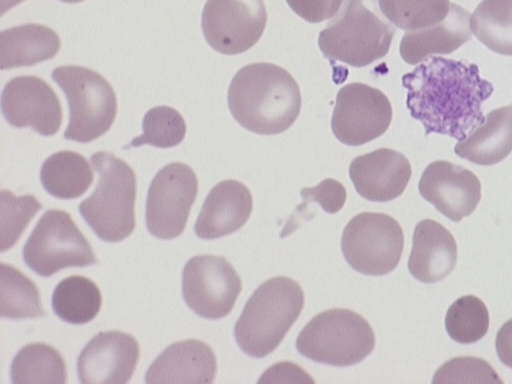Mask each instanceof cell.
<instances>
[{"label": "cell", "mask_w": 512, "mask_h": 384, "mask_svg": "<svg viewBox=\"0 0 512 384\" xmlns=\"http://www.w3.org/2000/svg\"><path fill=\"white\" fill-rule=\"evenodd\" d=\"M479 72L475 63L431 55L402 76L406 107L426 136L460 141L484 121L482 104L494 88Z\"/></svg>", "instance_id": "1"}, {"label": "cell", "mask_w": 512, "mask_h": 384, "mask_svg": "<svg viewBox=\"0 0 512 384\" xmlns=\"http://www.w3.org/2000/svg\"><path fill=\"white\" fill-rule=\"evenodd\" d=\"M227 101L233 118L260 135L284 132L301 110L296 80L284 68L266 62L242 67L230 82Z\"/></svg>", "instance_id": "2"}, {"label": "cell", "mask_w": 512, "mask_h": 384, "mask_svg": "<svg viewBox=\"0 0 512 384\" xmlns=\"http://www.w3.org/2000/svg\"><path fill=\"white\" fill-rule=\"evenodd\" d=\"M394 34L378 0H342L320 31L318 46L330 61L364 67L388 53Z\"/></svg>", "instance_id": "3"}, {"label": "cell", "mask_w": 512, "mask_h": 384, "mask_svg": "<svg viewBox=\"0 0 512 384\" xmlns=\"http://www.w3.org/2000/svg\"><path fill=\"white\" fill-rule=\"evenodd\" d=\"M304 293L293 279L277 276L263 282L249 298L234 328L247 355L262 358L273 352L300 315Z\"/></svg>", "instance_id": "4"}, {"label": "cell", "mask_w": 512, "mask_h": 384, "mask_svg": "<svg viewBox=\"0 0 512 384\" xmlns=\"http://www.w3.org/2000/svg\"><path fill=\"white\" fill-rule=\"evenodd\" d=\"M90 160L99 181L91 196L79 204V212L100 239L121 241L135 228V173L109 152H96Z\"/></svg>", "instance_id": "5"}, {"label": "cell", "mask_w": 512, "mask_h": 384, "mask_svg": "<svg viewBox=\"0 0 512 384\" xmlns=\"http://www.w3.org/2000/svg\"><path fill=\"white\" fill-rule=\"evenodd\" d=\"M375 334L360 314L333 308L314 316L299 333L296 348L318 363L346 367L359 363L374 349Z\"/></svg>", "instance_id": "6"}, {"label": "cell", "mask_w": 512, "mask_h": 384, "mask_svg": "<svg viewBox=\"0 0 512 384\" xmlns=\"http://www.w3.org/2000/svg\"><path fill=\"white\" fill-rule=\"evenodd\" d=\"M51 76L68 101L69 123L64 132L67 140L88 143L110 129L117 113V99L103 76L82 66H60Z\"/></svg>", "instance_id": "7"}, {"label": "cell", "mask_w": 512, "mask_h": 384, "mask_svg": "<svg viewBox=\"0 0 512 384\" xmlns=\"http://www.w3.org/2000/svg\"><path fill=\"white\" fill-rule=\"evenodd\" d=\"M28 267L49 277L67 267H84L97 263L92 247L71 216L51 209L39 219L23 247Z\"/></svg>", "instance_id": "8"}, {"label": "cell", "mask_w": 512, "mask_h": 384, "mask_svg": "<svg viewBox=\"0 0 512 384\" xmlns=\"http://www.w3.org/2000/svg\"><path fill=\"white\" fill-rule=\"evenodd\" d=\"M404 246L400 224L391 216L362 212L345 226L341 248L347 263L357 272L380 276L399 263Z\"/></svg>", "instance_id": "9"}, {"label": "cell", "mask_w": 512, "mask_h": 384, "mask_svg": "<svg viewBox=\"0 0 512 384\" xmlns=\"http://www.w3.org/2000/svg\"><path fill=\"white\" fill-rule=\"evenodd\" d=\"M197 191V177L188 165L173 162L161 168L147 194L148 231L159 239H173L181 235Z\"/></svg>", "instance_id": "10"}, {"label": "cell", "mask_w": 512, "mask_h": 384, "mask_svg": "<svg viewBox=\"0 0 512 384\" xmlns=\"http://www.w3.org/2000/svg\"><path fill=\"white\" fill-rule=\"evenodd\" d=\"M241 290L239 275L222 256L197 255L183 269V298L203 318L215 320L228 315Z\"/></svg>", "instance_id": "11"}, {"label": "cell", "mask_w": 512, "mask_h": 384, "mask_svg": "<svg viewBox=\"0 0 512 384\" xmlns=\"http://www.w3.org/2000/svg\"><path fill=\"white\" fill-rule=\"evenodd\" d=\"M391 120L392 106L387 96L377 88L353 82L337 93L331 129L341 143L359 146L384 134Z\"/></svg>", "instance_id": "12"}, {"label": "cell", "mask_w": 512, "mask_h": 384, "mask_svg": "<svg viewBox=\"0 0 512 384\" xmlns=\"http://www.w3.org/2000/svg\"><path fill=\"white\" fill-rule=\"evenodd\" d=\"M266 23L263 0H207L201 17L207 43L224 55H237L252 48Z\"/></svg>", "instance_id": "13"}, {"label": "cell", "mask_w": 512, "mask_h": 384, "mask_svg": "<svg viewBox=\"0 0 512 384\" xmlns=\"http://www.w3.org/2000/svg\"><path fill=\"white\" fill-rule=\"evenodd\" d=\"M1 109L16 128L31 127L43 136L56 134L62 124V107L54 90L37 76H17L6 83Z\"/></svg>", "instance_id": "14"}, {"label": "cell", "mask_w": 512, "mask_h": 384, "mask_svg": "<svg viewBox=\"0 0 512 384\" xmlns=\"http://www.w3.org/2000/svg\"><path fill=\"white\" fill-rule=\"evenodd\" d=\"M418 190L426 201L453 222L470 215L481 199L477 176L463 166L445 160L434 161L425 168Z\"/></svg>", "instance_id": "15"}, {"label": "cell", "mask_w": 512, "mask_h": 384, "mask_svg": "<svg viewBox=\"0 0 512 384\" xmlns=\"http://www.w3.org/2000/svg\"><path fill=\"white\" fill-rule=\"evenodd\" d=\"M139 354V344L132 335L99 332L79 355V380L83 384H125L136 368Z\"/></svg>", "instance_id": "16"}, {"label": "cell", "mask_w": 512, "mask_h": 384, "mask_svg": "<svg viewBox=\"0 0 512 384\" xmlns=\"http://www.w3.org/2000/svg\"><path fill=\"white\" fill-rule=\"evenodd\" d=\"M411 174L409 160L390 148L357 156L349 166V176L357 193L373 202H387L402 195Z\"/></svg>", "instance_id": "17"}, {"label": "cell", "mask_w": 512, "mask_h": 384, "mask_svg": "<svg viewBox=\"0 0 512 384\" xmlns=\"http://www.w3.org/2000/svg\"><path fill=\"white\" fill-rule=\"evenodd\" d=\"M216 372L213 350L203 341L188 339L167 347L147 370L145 382L210 384Z\"/></svg>", "instance_id": "18"}, {"label": "cell", "mask_w": 512, "mask_h": 384, "mask_svg": "<svg viewBox=\"0 0 512 384\" xmlns=\"http://www.w3.org/2000/svg\"><path fill=\"white\" fill-rule=\"evenodd\" d=\"M253 207L250 190L233 179L216 184L207 195L194 231L202 239H216L240 229Z\"/></svg>", "instance_id": "19"}, {"label": "cell", "mask_w": 512, "mask_h": 384, "mask_svg": "<svg viewBox=\"0 0 512 384\" xmlns=\"http://www.w3.org/2000/svg\"><path fill=\"white\" fill-rule=\"evenodd\" d=\"M457 261L453 235L432 219L418 222L408 260L411 275L422 283H435L450 274Z\"/></svg>", "instance_id": "20"}, {"label": "cell", "mask_w": 512, "mask_h": 384, "mask_svg": "<svg viewBox=\"0 0 512 384\" xmlns=\"http://www.w3.org/2000/svg\"><path fill=\"white\" fill-rule=\"evenodd\" d=\"M470 14L461 6L450 3L443 21L435 25L407 31L400 41L401 58L409 65H416L431 55H447L471 37Z\"/></svg>", "instance_id": "21"}, {"label": "cell", "mask_w": 512, "mask_h": 384, "mask_svg": "<svg viewBox=\"0 0 512 384\" xmlns=\"http://www.w3.org/2000/svg\"><path fill=\"white\" fill-rule=\"evenodd\" d=\"M456 155L477 165H494L512 152V104L489 112L454 147Z\"/></svg>", "instance_id": "22"}, {"label": "cell", "mask_w": 512, "mask_h": 384, "mask_svg": "<svg viewBox=\"0 0 512 384\" xmlns=\"http://www.w3.org/2000/svg\"><path fill=\"white\" fill-rule=\"evenodd\" d=\"M61 41L49 27L24 24L0 32V67L2 70L30 66L53 58Z\"/></svg>", "instance_id": "23"}, {"label": "cell", "mask_w": 512, "mask_h": 384, "mask_svg": "<svg viewBox=\"0 0 512 384\" xmlns=\"http://www.w3.org/2000/svg\"><path fill=\"white\" fill-rule=\"evenodd\" d=\"M94 174L86 158L64 150L48 157L42 164L40 180L44 189L59 199L82 196L93 182Z\"/></svg>", "instance_id": "24"}, {"label": "cell", "mask_w": 512, "mask_h": 384, "mask_svg": "<svg viewBox=\"0 0 512 384\" xmlns=\"http://www.w3.org/2000/svg\"><path fill=\"white\" fill-rule=\"evenodd\" d=\"M13 384H65L66 364L57 349L46 343L23 347L11 365Z\"/></svg>", "instance_id": "25"}, {"label": "cell", "mask_w": 512, "mask_h": 384, "mask_svg": "<svg viewBox=\"0 0 512 384\" xmlns=\"http://www.w3.org/2000/svg\"><path fill=\"white\" fill-rule=\"evenodd\" d=\"M102 296L98 286L89 278L74 275L62 280L52 296L55 314L71 324L91 321L99 312Z\"/></svg>", "instance_id": "26"}, {"label": "cell", "mask_w": 512, "mask_h": 384, "mask_svg": "<svg viewBox=\"0 0 512 384\" xmlns=\"http://www.w3.org/2000/svg\"><path fill=\"white\" fill-rule=\"evenodd\" d=\"M470 30L491 51L512 56V0H483L470 17Z\"/></svg>", "instance_id": "27"}, {"label": "cell", "mask_w": 512, "mask_h": 384, "mask_svg": "<svg viewBox=\"0 0 512 384\" xmlns=\"http://www.w3.org/2000/svg\"><path fill=\"white\" fill-rule=\"evenodd\" d=\"M0 315L23 319L46 316L34 282L17 268L0 264Z\"/></svg>", "instance_id": "28"}, {"label": "cell", "mask_w": 512, "mask_h": 384, "mask_svg": "<svg viewBox=\"0 0 512 384\" xmlns=\"http://www.w3.org/2000/svg\"><path fill=\"white\" fill-rule=\"evenodd\" d=\"M445 328L450 338L458 343L477 342L488 331V309L478 297L462 296L454 301L447 310Z\"/></svg>", "instance_id": "29"}, {"label": "cell", "mask_w": 512, "mask_h": 384, "mask_svg": "<svg viewBox=\"0 0 512 384\" xmlns=\"http://www.w3.org/2000/svg\"><path fill=\"white\" fill-rule=\"evenodd\" d=\"M383 15L396 27L417 30L440 23L447 16L449 0H378Z\"/></svg>", "instance_id": "30"}, {"label": "cell", "mask_w": 512, "mask_h": 384, "mask_svg": "<svg viewBox=\"0 0 512 384\" xmlns=\"http://www.w3.org/2000/svg\"><path fill=\"white\" fill-rule=\"evenodd\" d=\"M143 133L133 138L124 148L152 145L170 148L182 142L186 134V123L182 115L169 106H156L145 114L142 120Z\"/></svg>", "instance_id": "31"}, {"label": "cell", "mask_w": 512, "mask_h": 384, "mask_svg": "<svg viewBox=\"0 0 512 384\" xmlns=\"http://www.w3.org/2000/svg\"><path fill=\"white\" fill-rule=\"evenodd\" d=\"M42 209V204L33 195L17 197L10 190L3 189L0 193V250L10 249L21 237L22 233Z\"/></svg>", "instance_id": "32"}, {"label": "cell", "mask_w": 512, "mask_h": 384, "mask_svg": "<svg viewBox=\"0 0 512 384\" xmlns=\"http://www.w3.org/2000/svg\"><path fill=\"white\" fill-rule=\"evenodd\" d=\"M436 383H499L502 380L484 359L473 356L455 357L445 362L432 380Z\"/></svg>", "instance_id": "33"}, {"label": "cell", "mask_w": 512, "mask_h": 384, "mask_svg": "<svg viewBox=\"0 0 512 384\" xmlns=\"http://www.w3.org/2000/svg\"><path fill=\"white\" fill-rule=\"evenodd\" d=\"M304 203L299 207H304L307 203L317 202L322 209L330 214L341 210L346 201V190L337 180L327 178L321 181L315 187H305L300 191Z\"/></svg>", "instance_id": "34"}, {"label": "cell", "mask_w": 512, "mask_h": 384, "mask_svg": "<svg viewBox=\"0 0 512 384\" xmlns=\"http://www.w3.org/2000/svg\"><path fill=\"white\" fill-rule=\"evenodd\" d=\"M290 8L309 23H319L332 18L342 0H286Z\"/></svg>", "instance_id": "35"}, {"label": "cell", "mask_w": 512, "mask_h": 384, "mask_svg": "<svg viewBox=\"0 0 512 384\" xmlns=\"http://www.w3.org/2000/svg\"><path fill=\"white\" fill-rule=\"evenodd\" d=\"M284 375L285 377H290L292 382L314 383V380L311 379L310 376L301 369V367L290 362H281L273 365L263 373L258 383L276 382L278 378L283 377Z\"/></svg>", "instance_id": "36"}, {"label": "cell", "mask_w": 512, "mask_h": 384, "mask_svg": "<svg viewBox=\"0 0 512 384\" xmlns=\"http://www.w3.org/2000/svg\"><path fill=\"white\" fill-rule=\"evenodd\" d=\"M495 346L501 362L512 368V318L498 330Z\"/></svg>", "instance_id": "37"}, {"label": "cell", "mask_w": 512, "mask_h": 384, "mask_svg": "<svg viewBox=\"0 0 512 384\" xmlns=\"http://www.w3.org/2000/svg\"><path fill=\"white\" fill-rule=\"evenodd\" d=\"M62 2H66V3H78V2H81V1H84V0H60Z\"/></svg>", "instance_id": "38"}]
</instances>
